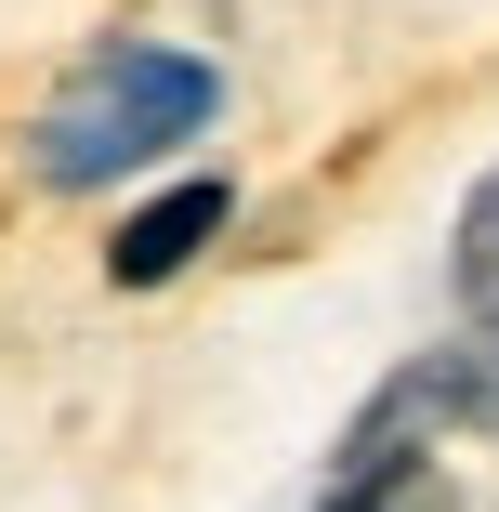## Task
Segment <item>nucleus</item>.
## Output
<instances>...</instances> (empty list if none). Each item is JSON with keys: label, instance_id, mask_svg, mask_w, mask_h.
Returning <instances> with one entry per match:
<instances>
[{"label": "nucleus", "instance_id": "1", "mask_svg": "<svg viewBox=\"0 0 499 512\" xmlns=\"http://www.w3.org/2000/svg\"><path fill=\"white\" fill-rule=\"evenodd\" d=\"M211 106H224L211 53H184V40H106V53H79V79L27 119V171L66 184V197H79V184H119V171L197 145Z\"/></svg>", "mask_w": 499, "mask_h": 512}, {"label": "nucleus", "instance_id": "2", "mask_svg": "<svg viewBox=\"0 0 499 512\" xmlns=\"http://www.w3.org/2000/svg\"><path fill=\"white\" fill-rule=\"evenodd\" d=\"M224 224H237V184H224V171H184V184H158L145 211L106 237V276H119V289H171Z\"/></svg>", "mask_w": 499, "mask_h": 512}, {"label": "nucleus", "instance_id": "4", "mask_svg": "<svg viewBox=\"0 0 499 512\" xmlns=\"http://www.w3.org/2000/svg\"><path fill=\"white\" fill-rule=\"evenodd\" d=\"M447 289H460V316H499V171L460 197V237H447Z\"/></svg>", "mask_w": 499, "mask_h": 512}, {"label": "nucleus", "instance_id": "3", "mask_svg": "<svg viewBox=\"0 0 499 512\" xmlns=\"http://www.w3.org/2000/svg\"><path fill=\"white\" fill-rule=\"evenodd\" d=\"M329 512H460V473L447 460H368V473H329Z\"/></svg>", "mask_w": 499, "mask_h": 512}]
</instances>
